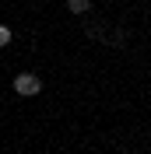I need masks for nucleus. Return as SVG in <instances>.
Wrapping results in <instances>:
<instances>
[{
    "label": "nucleus",
    "mask_w": 151,
    "mask_h": 154,
    "mask_svg": "<svg viewBox=\"0 0 151 154\" xmlns=\"http://www.w3.org/2000/svg\"><path fill=\"white\" fill-rule=\"evenodd\" d=\"M11 38H14V35H11V28H7V25H0V49H7Z\"/></svg>",
    "instance_id": "7ed1b4c3"
},
{
    "label": "nucleus",
    "mask_w": 151,
    "mask_h": 154,
    "mask_svg": "<svg viewBox=\"0 0 151 154\" xmlns=\"http://www.w3.org/2000/svg\"><path fill=\"white\" fill-rule=\"evenodd\" d=\"M67 11L70 14H88L92 11V0H67Z\"/></svg>",
    "instance_id": "f03ea898"
},
{
    "label": "nucleus",
    "mask_w": 151,
    "mask_h": 154,
    "mask_svg": "<svg viewBox=\"0 0 151 154\" xmlns=\"http://www.w3.org/2000/svg\"><path fill=\"white\" fill-rule=\"evenodd\" d=\"M39 91H42V77L39 74H18L14 77V95H21V98H35Z\"/></svg>",
    "instance_id": "f257e3e1"
}]
</instances>
